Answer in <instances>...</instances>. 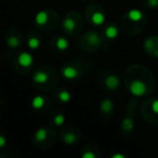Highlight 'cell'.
<instances>
[{
	"instance_id": "1",
	"label": "cell",
	"mask_w": 158,
	"mask_h": 158,
	"mask_svg": "<svg viewBox=\"0 0 158 158\" xmlns=\"http://www.w3.org/2000/svg\"><path fill=\"white\" fill-rule=\"evenodd\" d=\"M128 89L134 97H143L155 89V79L152 73L145 68L142 74V77L132 78L128 82Z\"/></svg>"
},
{
	"instance_id": "21",
	"label": "cell",
	"mask_w": 158,
	"mask_h": 158,
	"mask_svg": "<svg viewBox=\"0 0 158 158\" xmlns=\"http://www.w3.org/2000/svg\"><path fill=\"white\" fill-rule=\"evenodd\" d=\"M64 141H65L66 144H74V143H76L77 139L74 133H67L64 136Z\"/></svg>"
},
{
	"instance_id": "15",
	"label": "cell",
	"mask_w": 158,
	"mask_h": 158,
	"mask_svg": "<svg viewBox=\"0 0 158 158\" xmlns=\"http://www.w3.org/2000/svg\"><path fill=\"white\" fill-rule=\"evenodd\" d=\"M68 46H69V42H68V40L66 39V38H64V37L57 38V40H56V48L59 49V50H61V51L66 50V49L68 48Z\"/></svg>"
},
{
	"instance_id": "18",
	"label": "cell",
	"mask_w": 158,
	"mask_h": 158,
	"mask_svg": "<svg viewBox=\"0 0 158 158\" xmlns=\"http://www.w3.org/2000/svg\"><path fill=\"white\" fill-rule=\"evenodd\" d=\"M48 136V132H47V129L44 128H40L36 131V134H35V138L37 139L38 141H44Z\"/></svg>"
},
{
	"instance_id": "8",
	"label": "cell",
	"mask_w": 158,
	"mask_h": 158,
	"mask_svg": "<svg viewBox=\"0 0 158 158\" xmlns=\"http://www.w3.org/2000/svg\"><path fill=\"white\" fill-rule=\"evenodd\" d=\"M62 75H63L64 78L66 79H74L76 77H78V70L75 67L70 65H67L65 67H63L62 69Z\"/></svg>"
},
{
	"instance_id": "7",
	"label": "cell",
	"mask_w": 158,
	"mask_h": 158,
	"mask_svg": "<svg viewBox=\"0 0 158 158\" xmlns=\"http://www.w3.org/2000/svg\"><path fill=\"white\" fill-rule=\"evenodd\" d=\"M120 85V80L116 75H110L107 78L105 79V86L107 87L110 90H117Z\"/></svg>"
},
{
	"instance_id": "5",
	"label": "cell",
	"mask_w": 158,
	"mask_h": 158,
	"mask_svg": "<svg viewBox=\"0 0 158 158\" xmlns=\"http://www.w3.org/2000/svg\"><path fill=\"white\" fill-rule=\"evenodd\" d=\"M18 62L22 67H29L31 66L34 62V57L31 53L28 52H22L18 57Z\"/></svg>"
},
{
	"instance_id": "3",
	"label": "cell",
	"mask_w": 158,
	"mask_h": 158,
	"mask_svg": "<svg viewBox=\"0 0 158 158\" xmlns=\"http://www.w3.org/2000/svg\"><path fill=\"white\" fill-rule=\"evenodd\" d=\"M144 49L148 55L152 57H158V37L157 36H151L144 42Z\"/></svg>"
},
{
	"instance_id": "22",
	"label": "cell",
	"mask_w": 158,
	"mask_h": 158,
	"mask_svg": "<svg viewBox=\"0 0 158 158\" xmlns=\"http://www.w3.org/2000/svg\"><path fill=\"white\" fill-rule=\"evenodd\" d=\"M8 44H9V46L11 48H18L19 44H20V41H19V39L16 37H10L8 39Z\"/></svg>"
},
{
	"instance_id": "6",
	"label": "cell",
	"mask_w": 158,
	"mask_h": 158,
	"mask_svg": "<svg viewBox=\"0 0 158 158\" xmlns=\"http://www.w3.org/2000/svg\"><path fill=\"white\" fill-rule=\"evenodd\" d=\"M133 110L130 108L129 114L126 116V118L123 119V130L126 133H130L133 129Z\"/></svg>"
},
{
	"instance_id": "20",
	"label": "cell",
	"mask_w": 158,
	"mask_h": 158,
	"mask_svg": "<svg viewBox=\"0 0 158 158\" xmlns=\"http://www.w3.org/2000/svg\"><path fill=\"white\" fill-rule=\"evenodd\" d=\"M59 99H60V101H62L63 103H67V102H69L70 99H72V95H70V93L68 92V91L63 90L62 92H60Z\"/></svg>"
},
{
	"instance_id": "14",
	"label": "cell",
	"mask_w": 158,
	"mask_h": 158,
	"mask_svg": "<svg viewBox=\"0 0 158 158\" xmlns=\"http://www.w3.org/2000/svg\"><path fill=\"white\" fill-rule=\"evenodd\" d=\"M44 104V100L41 95H37V97L34 98L33 101H31V106H33L35 110H40V108H42Z\"/></svg>"
},
{
	"instance_id": "13",
	"label": "cell",
	"mask_w": 158,
	"mask_h": 158,
	"mask_svg": "<svg viewBox=\"0 0 158 158\" xmlns=\"http://www.w3.org/2000/svg\"><path fill=\"white\" fill-rule=\"evenodd\" d=\"M105 36L108 39H115L118 36V28L116 25H110L105 29Z\"/></svg>"
},
{
	"instance_id": "4",
	"label": "cell",
	"mask_w": 158,
	"mask_h": 158,
	"mask_svg": "<svg viewBox=\"0 0 158 158\" xmlns=\"http://www.w3.org/2000/svg\"><path fill=\"white\" fill-rule=\"evenodd\" d=\"M127 18L132 23H142L145 22V16L143 12L139 9H131L127 13Z\"/></svg>"
},
{
	"instance_id": "16",
	"label": "cell",
	"mask_w": 158,
	"mask_h": 158,
	"mask_svg": "<svg viewBox=\"0 0 158 158\" xmlns=\"http://www.w3.org/2000/svg\"><path fill=\"white\" fill-rule=\"evenodd\" d=\"M76 26V22H75L73 19L70 18H66L65 20L63 21V27L65 28V31H72L73 29Z\"/></svg>"
},
{
	"instance_id": "11",
	"label": "cell",
	"mask_w": 158,
	"mask_h": 158,
	"mask_svg": "<svg viewBox=\"0 0 158 158\" xmlns=\"http://www.w3.org/2000/svg\"><path fill=\"white\" fill-rule=\"evenodd\" d=\"M101 110L103 113H106V114H110V113L113 112V110H114V103H113L112 100L110 99H105L102 101L101 103Z\"/></svg>"
},
{
	"instance_id": "12",
	"label": "cell",
	"mask_w": 158,
	"mask_h": 158,
	"mask_svg": "<svg viewBox=\"0 0 158 158\" xmlns=\"http://www.w3.org/2000/svg\"><path fill=\"white\" fill-rule=\"evenodd\" d=\"M91 21H92V23L94 25L100 26V25H102L105 22V15H104V13H102V12H95V13H93L92 16H91Z\"/></svg>"
},
{
	"instance_id": "2",
	"label": "cell",
	"mask_w": 158,
	"mask_h": 158,
	"mask_svg": "<svg viewBox=\"0 0 158 158\" xmlns=\"http://www.w3.org/2000/svg\"><path fill=\"white\" fill-rule=\"evenodd\" d=\"M143 116L152 123H158V99H148L143 105Z\"/></svg>"
},
{
	"instance_id": "9",
	"label": "cell",
	"mask_w": 158,
	"mask_h": 158,
	"mask_svg": "<svg viewBox=\"0 0 158 158\" xmlns=\"http://www.w3.org/2000/svg\"><path fill=\"white\" fill-rule=\"evenodd\" d=\"M49 20V13L47 11H39L35 16V22L37 25H44Z\"/></svg>"
},
{
	"instance_id": "10",
	"label": "cell",
	"mask_w": 158,
	"mask_h": 158,
	"mask_svg": "<svg viewBox=\"0 0 158 158\" xmlns=\"http://www.w3.org/2000/svg\"><path fill=\"white\" fill-rule=\"evenodd\" d=\"M34 80L38 84H46L49 80V75L48 73L42 72V70H38L36 74L34 75Z\"/></svg>"
},
{
	"instance_id": "27",
	"label": "cell",
	"mask_w": 158,
	"mask_h": 158,
	"mask_svg": "<svg viewBox=\"0 0 158 158\" xmlns=\"http://www.w3.org/2000/svg\"><path fill=\"white\" fill-rule=\"evenodd\" d=\"M113 158H125V156L121 154H116V155H113Z\"/></svg>"
},
{
	"instance_id": "26",
	"label": "cell",
	"mask_w": 158,
	"mask_h": 158,
	"mask_svg": "<svg viewBox=\"0 0 158 158\" xmlns=\"http://www.w3.org/2000/svg\"><path fill=\"white\" fill-rule=\"evenodd\" d=\"M82 157H84V158H94L95 155L93 153H90V152H88V153H84V154H82Z\"/></svg>"
},
{
	"instance_id": "25",
	"label": "cell",
	"mask_w": 158,
	"mask_h": 158,
	"mask_svg": "<svg viewBox=\"0 0 158 158\" xmlns=\"http://www.w3.org/2000/svg\"><path fill=\"white\" fill-rule=\"evenodd\" d=\"M6 144H7V139H6V136L0 135V147H5Z\"/></svg>"
},
{
	"instance_id": "23",
	"label": "cell",
	"mask_w": 158,
	"mask_h": 158,
	"mask_svg": "<svg viewBox=\"0 0 158 158\" xmlns=\"http://www.w3.org/2000/svg\"><path fill=\"white\" fill-rule=\"evenodd\" d=\"M64 123H65V117H64V115L59 114L54 117V123L56 126H62Z\"/></svg>"
},
{
	"instance_id": "19",
	"label": "cell",
	"mask_w": 158,
	"mask_h": 158,
	"mask_svg": "<svg viewBox=\"0 0 158 158\" xmlns=\"http://www.w3.org/2000/svg\"><path fill=\"white\" fill-rule=\"evenodd\" d=\"M27 44H28L29 49H31V50H36V49L39 48L40 40L38 39V38H36V37H31V38H29V39H28Z\"/></svg>"
},
{
	"instance_id": "17",
	"label": "cell",
	"mask_w": 158,
	"mask_h": 158,
	"mask_svg": "<svg viewBox=\"0 0 158 158\" xmlns=\"http://www.w3.org/2000/svg\"><path fill=\"white\" fill-rule=\"evenodd\" d=\"M87 39H88V41L90 42L92 46H98V44H100V41H101L99 35H98L97 33H93V31H91V33L88 34Z\"/></svg>"
},
{
	"instance_id": "24",
	"label": "cell",
	"mask_w": 158,
	"mask_h": 158,
	"mask_svg": "<svg viewBox=\"0 0 158 158\" xmlns=\"http://www.w3.org/2000/svg\"><path fill=\"white\" fill-rule=\"evenodd\" d=\"M145 6L151 9L158 8V0H145Z\"/></svg>"
}]
</instances>
